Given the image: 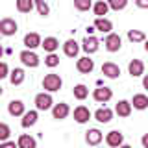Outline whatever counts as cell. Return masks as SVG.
<instances>
[{"mask_svg":"<svg viewBox=\"0 0 148 148\" xmlns=\"http://www.w3.org/2000/svg\"><path fill=\"white\" fill-rule=\"evenodd\" d=\"M8 111L11 117H22V115L26 113L24 111V104H22L21 100H11L8 104Z\"/></svg>","mask_w":148,"mask_h":148,"instance_id":"4fadbf2b","label":"cell"},{"mask_svg":"<svg viewBox=\"0 0 148 148\" xmlns=\"http://www.w3.org/2000/svg\"><path fill=\"white\" fill-rule=\"evenodd\" d=\"M132 102H128V100H120L117 106H115V113L119 115V117H130L132 115Z\"/></svg>","mask_w":148,"mask_h":148,"instance_id":"e0dca14e","label":"cell"},{"mask_svg":"<svg viewBox=\"0 0 148 148\" xmlns=\"http://www.w3.org/2000/svg\"><path fill=\"white\" fill-rule=\"evenodd\" d=\"M128 39L132 43H141V41H145V34L141 30H128Z\"/></svg>","mask_w":148,"mask_h":148,"instance_id":"f1b7e54d","label":"cell"},{"mask_svg":"<svg viewBox=\"0 0 148 148\" xmlns=\"http://www.w3.org/2000/svg\"><path fill=\"white\" fill-rule=\"evenodd\" d=\"M106 2H108L109 8L115 9V11H120V9H124L128 6V0H106Z\"/></svg>","mask_w":148,"mask_h":148,"instance_id":"4dcf8cb0","label":"cell"},{"mask_svg":"<svg viewBox=\"0 0 148 148\" xmlns=\"http://www.w3.org/2000/svg\"><path fill=\"white\" fill-rule=\"evenodd\" d=\"M141 145L145 146V148H148V133H145V135H143V139H141Z\"/></svg>","mask_w":148,"mask_h":148,"instance_id":"8d00e7d4","label":"cell"},{"mask_svg":"<svg viewBox=\"0 0 148 148\" xmlns=\"http://www.w3.org/2000/svg\"><path fill=\"white\" fill-rule=\"evenodd\" d=\"M143 87H145V89H148V74L143 78Z\"/></svg>","mask_w":148,"mask_h":148,"instance_id":"74e56055","label":"cell"},{"mask_svg":"<svg viewBox=\"0 0 148 148\" xmlns=\"http://www.w3.org/2000/svg\"><path fill=\"white\" fill-rule=\"evenodd\" d=\"M18 59L22 61L24 67H30V69H35L37 65H39V58H37V54L34 52V50H30V48L22 50V52L18 54Z\"/></svg>","mask_w":148,"mask_h":148,"instance_id":"7a4b0ae2","label":"cell"},{"mask_svg":"<svg viewBox=\"0 0 148 148\" xmlns=\"http://www.w3.org/2000/svg\"><path fill=\"white\" fill-rule=\"evenodd\" d=\"M9 69H8V63L6 61H2V65H0V78H8L9 76Z\"/></svg>","mask_w":148,"mask_h":148,"instance_id":"e575fe53","label":"cell"},{"mask_svg":"<svg viewBox=\"0 0 148 148\" xmlns=\"http://www.w3.org/2000/svg\"><path fill=\"white\" fill-rule=\"evenodd\" d=\"M106 143H108L109 146H120L124 143V135L119 130H113V132H109L108 135H106Z\"/></svg>","mask_w":148,"mask_h":148,"instance_id":"2e32d148","label":"cell"},{"mask_svg":"<svg viewBox=\"0 0 148 148\" xmlns=\"http://www.w3.org/2000/svg\"><path fill=\"white\" fill-rule=\"evenodd\" d=\"M128 72L132 74L133 78L143 76V74H145V63H143L141 59H132L130 65H128Z\"/></svg>","mask_w":148,"mask_h":148,"instance_id":"30bf717a","label":"cell"},{"mask_svg":"<svg viewBox=\"0 0 148 148\" xmlns=\"http://www.w3.org/2000/svg\"><path fill=\"white\" fill-rule=\"evenodd\" d=\"M95 28L102 34H111V30H113V22L108 21L106 17H96L95 21Z\"/></svg>","mask_w":148,"mask_h":148,"instance_id":"9a60e30c","label":"cell"},{"mask_svg":"<svg viewBox=\"0 0 148 148\" xmlns=\"http://www.w3.org/2000/svg\"><path fill=\"white\" fill-rule=\"evenodd\" d=\"M98 46H100V43H98V39H96V37H92V35H87L85 39H83V45H82V48L85 50L87 54H95L96 50H98Z\"/></svg>","mask_w":148,"mask_h":148,"instance_id":"5bb4252c","label":"cell"},{"mask_svg":"<svg viewBox=\"0 0 148 148\" xmlns=\"http://www.w3.org/2000/svg\"><path fill=\"white\" fill-rule=\"evenodd\" d=\"M9 82H11V85H21L24 82V71L22 69H13L9 72Z\"/></svg>","mask_w":148,"mask_h":148,"instance_id":"d4e9b609","label":"cell"},{"mask_svg":"<svg viewBox=\"0 0 148 148\" xmlns=\"http://www.w3.org/2000/svg\"><path fill=\"white\" fill-rule=\"evenodd\" d=\"M135 4H137V8H141V9H148V0H135Z\"/></svg>","mask_w":148,"mask_h":148,"instance_id":"d590c367","label":"cell"},{"mask_svg":"<svg viewBox=\"0 0 148 148\" xmlns=\"http://www.w3.org/2000/svg\"><path fill=\"white\" fill-rule=\"evenodd\" d=\"M41 45H43V41H41V35L39 34L32 32V34H26L24 35V46H26V48L34 50V48H37V46H41Z\"/></svg>","mask_w":148,"mask_h":148,"instance_id":"7c38bea8","label":"cell"},{"mask_svg":"<svg viewBox=\"0 0 148 148\" xmlns=\"http://www.w3.org/2000/svg\"><path fill=\"white\" fill-rule=\"evenodd\" d=\"M17 146H18V148H35V146H37V141H35L32 135L22 133V135L18 137V141H17Z\"/></svg>","mask_w":148,"mask_h":148,"instance_id":"44dd1931","label":"cell"},{"mask_svg":"<svg viewBox=\"0 0 148 148\" xmlns=\"http://www.w3.org/2000/svg\"><path fill=\"white\" fill-rule=\"evenodd\" d=\"M102 74H104L106 78H109V80H117L120 76V69H119V65H115L111 61H106L102 65Z\"/></svg>","mask_w":148,"mask_h":148,"instance_id":"8992f818","label":"cell"},{"mask_svg":"<svg viewBox=\"0 0 148 148\" xmlns=\"http://www.w3.org/2000/svg\"><path fill=\"white\" fill-rule=\"evenodd\" d=\"M35 8H37V11H39V15H43V17H48V13H50V8H48V4H46L45 0H35Z\"/></svg>","mask_w":148,"mask_h":148,"instance_id":"f546056e","label":"cell"},{"mask_svg":"<svg viewBox=\"0 0 148 148\" xmlns=\"http://www.w3.org/2000/svg\"><path fill=\"white\" fill-rule=\"evenodd\" d=\"M89 119H91L89 108H85V106H78V108L74 109V120H76L78 124H85Z\"/></svg>","mask_w":148,"mask_h":148,"instance_id":"9c48e42d","label":"cell"},{"mask_svg":"<svg viewBox=\"0 0 148 148\" xmlns=\"http://www.w3.org/2000/svg\"><path fill=\"white\" fill-rule=\"evenodd\" d=\"M104 45H106V50H108V52H119L120 46H122V39H120L119 34H109L106 37Z\"/></svg>","mask_w":148,"mask_h":148,"instance_id":"5b68a950","label":"cell"},{"mask_svg":"<svg viewBox=\"0 0 148 148\" xmlns=\"http://www.w3.org/2000/svg\"><path fill=\"white\" fill-rule=\"evenodd\" d=\"M76 69H78V72H82V74H89V72H92V69H95V61H92L89 56H83V58H80L76 61Z\"/></svg>","mask_w":148,"mask_h":148,"instance_id":"ba28073f","label":"cell"},{"mask_svg":"<svg viewBox=\"0 0 148 148\" xmlns=\"http://www.w3.org/2000/svg\"><path fill=\"white\" fill-rule=\"evenodd\" d=\"M63 52H65V56H69V58H76L78 52H80V45L74 39H69V41H65V45H63Z\"/></svg>","mask_w":148,"mask_h":148,"instance_id":"d6986e66","label":"cell"},{"mask_svg":"<svg viewBox=\"0 0 148 148\" xmlns=\"http://www.w3.org/2000/svg\"><path fill=\"white\" fill-rule=\"evenodd\" d=\"M91 6H92L91 0H74V8L78 11H87V9H91Z\"/></svg>","mask_w":148,"mask_h":148,"instance_id":"d6a6232c","label":"cell"},{"mask_svg":"<svg viewBox=\"0 0 148 148\" xmlns=\"http://www.w3.org/2000/svg\"><path fill=\"white\" fill-rule=\"evenodd\" d=\"M85 143L89 146H96V145H100L102 143V132L100 130H89V132L85 133Z\"/></svg>","mask_w":148,"mask_h":148,"instance_id":"ac0fdd59","label":"cell"},{"mask_svg":"<svg viewBox=\"0 0 148 148\" xmlns=\"http://www.w3.org/2000/svg\"><path fill=\"white\" fill-rule=\"evenodd\" d=\"M35 108L39 111H46V109H52L54 108V100L50 96V92H39L35 96Z\"/></svg>","mask_w":148,"mask_h":148,"instance_id":"3957f363","label":"cell"},{"mask_svg":"<svg viewBox=\"0 0 148 148\" xmlns=\"http://www.w3.org/2000/svg\"><path fill=\"white\" fill-rule=\"evenodd\" d=\"M92 11H95L96 17H104V15H108V11H109V4L104 2V0H100V2H96L95 6H92Z\"/></svg>","mask_w":148,"mask_h":148,"instance_id":"484cf974","label":"cell"},{"mask_svg":"<svg viewBox=\"0 0 148 148\" xmlns=\"http://www.w3.org/2000/svg\"><path fill=\"white\" fill-rule=\"evenodd\" d=\"M72 92H74V98L76 100H85L87 96H89V89H87L83 83H78V85L72 89Z\"/></svg>","mask_w":148,"mask_h":148,"instance_id":"4316f807","label":"cell"},{"mask_svg":"<svg viewBox=\"0 0 148 148\" xmlns=\"http://www.w3.org/2000/svg\"><path fill=\"white\" fill-rule=\"evenodd\" d=\"M45 65H46V67H50V69L58 67V65H59V58H58L54 52H50V54L45 58Z\"/></svg>","mask_w":148,"mask_h":148,"instance_id":"1f68e13d","label":"cell"},{"mask_svg":"<svg viewBox=\"0 0 148 148\" xmlns=\"http://www.w3.org/2000/svg\"><path fill=\"white\" fill-rule=\"evenodd\" d=\"M37 111H39V109H37ZM37 111H26V113L22 115V120H21L22 128H32L37 122Z\"/></svg>","mask_w":148,"mask_h":148,"instance_id":"7402d4cb","label":"cell"},{"mask_svg":"<svg viewBox=\"0 0 148 148\" xmlns=\"http://www.w3.org/2000/svg\"><path fill=\"white\" fill-rule=\"evenodd\" d=\"M45 48V52H56V50L59 48V41L56 39V37H45V41H43V45H41Z\"/></svg>","mask_w":148,"mask_h":148,"instance_id":"cb8c5ba5","label":"cell"},{"mask_svg":"<svg viewBox=\"0 0 148 148\" xmlns=\"http://www.w3.org/2000/svg\"><path fill=\"white\" fill-rule=\"evenodd\" d=\"M63 85V80L59 78V74H46L43 78V89L48 91V92H56L59 91Z\"/></svg>","mask_w":148,"mask_h":148,"instance_id":"6da1fadb","label":"cell"},{"mask_svg":"<svg viewBox=\"0 0 148 148\" xmlns=\"http://www.w3.org/2000/svg\"><path fill=\"white\" fill-rule=\"evenodd\" d=\"M111 96H113V91H111L109 87H96L95 92H92V98H95L96 102H100V104L109 102Z\"/></svg>","mask_w":148,"mask_h":148,"instance_id":"52a82bcc","label":"cell"},{"mask_svg":"<svg viewBox=\"0 0 148 148\" xmlns=\"http://www.w3.org/2000/svg\"><path fill=\"white\" fill-rule=\"evenodd\" d=\"M9 133H11V130H9V126H8L6 122H0V143L8 141Z\"/></svg>","mask_w":148,"mask_h":148,"instance_id":"836d02e7","label":"cell"},{"mask_svg":"<svg viewBox=\"0 0 148 148\" xmlns=\"http://www.w3.org/2000/svg\"><path fill=\"white\" fill-rule=\"evenodd\" d=\"M95 119L102 124H108V122H111V119H113V111L109 108H100V109H96Z\"/></svg>","mask_w":148,"mask_h":148,"instance_id":"ffe728a7","label":"cell"},{"mask_svg":"<svg viewBox=\"0 0 148 148\" xmlns=\"http://www.w3.org/2000/svg\"><path fill=\"white\" fill-rule=\"evenodd\" d=\"M145 50H146V52H148V41H146V43H145Z\"/></svg>","mask_w":148,"mask_h":148,"instance_id":"f35d334b","label":"cell"},{"mask_svg":"<svg viewBox=\"0 0 148 148\" xmlns=\"http://www.w3.org/2000/svg\"><path fill=\"white\" fill-rule=\"evenodd\" d=\"M17 30H18V26H17V22L13 21V18L6 17V18H2V21H0V32H2V35H6V37L15 35Z\"/></svg>","mask_w":148,"mask_h":148,"instance_id":"277c9868","label":"cell"},{"mask_svg":"<svg viewBox=\"0 0 148 148\" xmlns=\"http://www.w3.org/2000/svg\"><path fill=\"white\" fill-rule=\"evenodd\" d=\"M132 106L135 109H139V111L146 109L148 108V96L146 95H135V96H133V100H132Z\"/></svg>","mask_w":148,"mask_h":148,"instance_id":"603a6c76","label":"cell"},{"mask_svg":"<svg viewBox=\"0 0 148 148\" xmlns=\"http://www.w3.org/2000/svg\"><path fill=\"white\" fill-rule=\"evenodd\" d=\"M69 104H65V102H59V104H56L54 108H52V117L56 120H63L65 117L69 115Z\"/></svg>","mask_w":148,"mask_h":148,"instance_id":"8fae6325","label":"cell"},{"mask_svg":"<svg viewBox=\"0 0 148 148\" xmlns=\"http://www.w3.org/2000/svg\"><path fill=\"white\" fill-rule=\"evenodd\" d=\"M35 0H17V9L21 13H30L34 9Z\"/></svg>","mask_w":148,"mask_h":148,"instance_id":"83f0119b","label":"cell"}]
</instances>
